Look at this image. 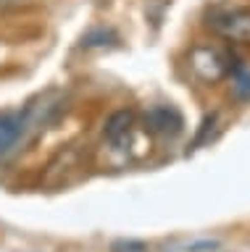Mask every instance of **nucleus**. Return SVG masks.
<instances>
[{"instance_id": "f257e3e1", "label": "nucleus", "mask_w": 250, "mask_h": 252, "mask_svg": "<svg viewBox=\"0 0 250 252\" xmlns=\"http://www.w3.org/2000/svg\"><path fill=\"white\" fill-rule=\"evenodd\" d=\"M190 68L200 82H218L232 71V61L221 47L214 45H198L190 53Z\"/></svg>"}, {"instance_id": "f03ea898", "label": "nucleus", "mask_w": 250, "mask_h": 252, "mask_svg": "<svg viewBox=\"0 0 250 252\" xmlns=\"http://www.w3.org/2000/svg\"><path fill=\"white\" fill-rule=\"evenodd\" d=\"M145 129L163 139H174L184 129V118L174 105H153L145 113Z\"/></svg>"}, {"instance_id": "7ed1b4c3", "label": "nucleus", "mask_w": 250, "mask_h": 252, "mask_svg": "<svg viewBox=\"0 0 250 252\" xmlns=\"http://www.w3.org/2000/svg\"><path fill=\"white\" fill-rule=\"evenodd\" d=\"M214 29L221 34L226 42H250V8H234V11H224L214 19Z\"/></svg>"}, {"instance_id": "20e7f679", "label": "nucleus", "mask_w": 250, "mask_h": 252, "mask_svg": "<svg viewBox=\"0 0 250 252\" xmlns=\"http://www.w3.org/2000/svg\"><path fill=\"white\" fill-rule=\"evenodd\" d=\"M27 121L24 113H8V116H0V158H5L13 147L24 139L27 134Z\"/></svg>"}, {"instance_id": "39448f33", "label": "nucleus", "mask_w": 250, "mask_h": 252, "mask_svg": "<svg viewBox=\"0 0 250 252\" xmlns=\"http://www.w3.org/2000/svg\"><path fill=\"white\" fill-rule=\"evenodd\" d=\"M132 126H135V113L132 110H116V113L108 116L103 134L113 147H124L132 137Z\"/></svg>"}, {"instance_id": "423d86ee", "label": "nucleus", "mask_w": 250, "mask_h": 252, "mask_svg": "<svg viewBox=\"0 0 250 252\" xmlns=\"http://www.w3.org/2000/svg\"><path fill=\"white\" fill-rule=\"evenodd\" d=\"M232 90L237 97L242 100H250V63H237L232 66Z\"/></svg>"}, {"instance_id": "0eeeda50", "label": "nucleus", "mask_w": 250, "mask_h": 252, "mask_svg": "<svg viewBox=\"0 0 250 252\" xmlns=\"http://www.w3.org/2000/svg\"><path fill=\"white\" fill-rule=\"evenodd\" d=\"M108 39H116V34L111 29H106V27H100V29H92L87 32V34L82 37V45L84 47H98V45H111Z\"/></svg>"}, {"instance_id": "6e6552de", "label": "nucleus", "mask_w": 250, "mask_h": 252, "mask_svg": "<svg viewBox=\"0 0 250 252\" xmlns=\"http://www.w3.org/2000/svg\"><path fill=\"white\" fill-rule=\"evenodd\" d=\"M218 247V242H211V239H206V242H195V244H190V252H211V250H216Z\"/></svg>"}, {"instance_id": "1a4fd4ad", "label": "nucleus", "mask_w": 250, "mask_h": 252, "mask_svg": "<svg viewBox=\"0 0 250 252\" xmlns=\"http://www.w3.org/2000/svg\"><path fill=\"white\" fill-rule=\"evenodd\" d=\"M113 250H116V252H119V250H129V252H143V250H145V244H143V242H124V244H116Z\"/></svg>"}]
</instances>
